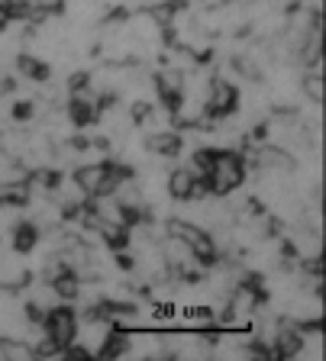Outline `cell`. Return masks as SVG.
I'll return each mask as SVG.
<instances>
[{
    "label": "cell",
    "mask_w": 326,
    "mask_h": 361,
    "mask_svg": "<svg viewBox=\"0 0 326 361\" xmlns=\"http://www.w3.org/2000/svg\"><path fill=\"white\" fill-rule=\"evenodd\" d=\"M152 81H155V97H159V104L165 106L168 113H175L184 100V71L181 68H162Z\"/></svg>",
    "instance_id": "8992f818"
},
{
    "label": "cell",
    "mask_w": 326,
    "mask_h": 361,
    "mask_svg": "<svg viewBox=\"0 0 326 361\" xmlns=\"http://www.w3.org/2000/svg\"><path fill=\"white\" fill-rule=\"evenodd\" d=\"M194 178H198V174L191 171V168H175V171H168V174H165V190H168V197H175V200H188Z\"/></svg>",
    "instance_id": "8fae6325"
},
{
    "label": "cell",
    "mask_w": 326,
    "mask_h": 361,
    "mask_svg": "<svg viewBox=\"0 0 326 361\" xmlns=\"http://www.w3.org/2000/svg\"><path fill=\"white\" fill-rule=\"evenodd\" d=\"M143 145H145V152H152V155H159V158H175L184 149V139L178 129H155V133L145 135Z\"/></svg>",
    "instance_id": "ba28073f"
},
{
    "label": "cell",
    "mask_w": 326,
    "mask_h": 361,
    "mask_svg": "<svg viewBox=\"0 0 326 361\" xmlns=\"http://www.w3.org/2000/svg\"><path fill=\"white\" fill-rule=\"evenodd\" d=\"M68 87H71V94L87 90V87H91V75H87V71H71V75H68Z\"/></svg>",
    "instance_id": "9a60e30c"
},
{
    "label": "cell",
    "mask_w": 326,
    "mask_h": 361,
    "mask_svg": "<svg viewBox=\"0 0 326 361\" xmlns=\"http://www.w3.org/2000/svg\"><path fill=\"white\" fill-rule=\"evenodd\" d=\"M10 229H13V252L16 255H30L32 248L39 245V239H42V235H39V226L30 223V219H26V223H13Z\"/></svg>",
    "instance_id": "30bf717a"
},
{
    "label": "cell",
    "mask_w": 326,
    "mask_h": 361,
    "mask_svg": "<svg viewBox=\"0 0 326 361\" xmlns=\"http://www.w3.org/2000/svg\"><path fill=\"white\" fill-rule=\"evenodd\" d=\"M10 116H13L16 123L32 120V116H36V104H32V100H16L13 110H10Z\"/></svg>",
    "instance_id": "5bb4252c"
},
{
    "label": "cell",
    "mask_w": 326,
    "mask_h": 361,
    "mask_svg": "<svg viewBox=\"0 0 326 361\" xmlns=\"http://www.w3.org/2000/svg\"><path fill=\"white\" fill-rule=\"evenodd\" d=\"M39 326H42V336H46L49 342H55V345L65 352V345H71V342L78 338V326L81 323H78L75 310L61 303V307H49Z\"/></svg>",
    "instance_id": "277c9868"
},
{
    "label": "cell",
    "mask_w": 326,
    "mask_h": 361,
    "mask_svg": "<svg viewBox=\"0 0 326 361\" xmlns=\"http://www.w3.org/2000/svg\"><path fill=\"white\" fill-rule=\"evenodd\" d=\"M0 358L7 361H30L32 358V348L26 338H16V336H4L0 338Z\"/></svg>",
    "instance_id": "7c38bea8"
},
{
    "label": "cell",
    "mask_w": 326,
    "mask_h": 361,
    "mask_svg": "<svg viewBox=\"0 0 326 361\" xmlns=\"http://www.w3.org/2000/svg\"><path fill=\"white\" fill-rule=\"evenodd\" d=\"M165 235H178L184 245L194 252V262L200 268H217V242L213 235H207L198 223H188V219H168L165 223Z\"/></svg>",
    "instance_id": "7a4b0ae2"
},
{
    "label": "cell",
    "mask_w": 326,
    "mask_h": 361,
    "mask_svg": "<svg viewBox=\"0 0 326 361\" xmlns=\"http://www.w3.org/2000/svg\"><path fill=\"white\" fill-rule=\"evenodd\" d=\"M303 94L313 100V106L323 104V75H320V68H310L307 75H303Z\"/></svg>",
    "instance_id": "4fadbf2b"
},
{
    "label": "cell",
    "mask_w": 326,
    "mask_h": 361,
    "mask_svg": "<svg viewBox=\"0 0 326 361\" xmlns=\"http://www.w3.org/2000/svg\"><path fill=\"white\" fill-rule=\"evenodd\" d=\"M65 106H68V110H65V116H68V123L75 129H87V126H94V123L100 120V110H97V104L87 97V90L71 94V100Z\"/></svg>",
    "instance_id": "52a82bcc"
},
{
    "label": "cell",
    "mask_w": 326,
    "mask_h": 361,
    "mask_svg": "<svg viewBox=\"0 0 326 361\" xmlns=\"http://www.w3.org/2000/svg\"><path fill=\"white\" fill-rule=\"evenodd\" d=\"M16 71H20L23 81H30V84H46L49 78H52V65L36 59V55H30V52L16 55Z\"/></svg>",
    "instance_id": "9c48e42d"
},
{
    "label": "cell",
    "mask_w": 326,
    "mask_h": 361,
    "mask_svg": "<svg viewBox=\"0 0 326 361\" xmlns=\"http://www.w3.org/2000/svg\"><path fill=\"white\" fill-rule=\"evenodd\" d=\"M220 4H229V0H220Z\"/></svg>",
    "instance_id": "2e32d148"
},
{
    "label": "cell",
    "mask_w": 326,
    "mask_h": 361,
    "mask_svg": "<svg viewBox=\"0 0 326 361\" xmlns=\"http://www.w3.org/2000/svg\"><path fill=\"white\" fill-rule=\"evenodd\" d=\"M246 168H252V171H258V174H291L294 171V158H291L288 149H281V145L258 142L255 149H252Z\"/></svg>",
    "instance_id": "5b68a950"
},
{
    "label": "cell",
    "mask_w": 326,
    "mask_h": 361,
    "mask_svg": "<svg viewBox=\"0 0 326 361\" xmlns=\"http://www.w3.org/2000/svg\"><path fill=\"white\" fill-rule=\"evenodd\" d=\"M210 197H229L243 188L246 180V158L239 149H213L210 168L204 171Z\"/></svg>",
    "instance_id": "6da1fadb"
},
{
    "label": "cell",
    "mask_w": 326,
    "mask_h": 361,
    "mask_svg": "<svg viewBox=\"0 0 326 361\" xmlns=\"http://www.w3.org/2000/svg\"><path fill=\"white\" fill-rule=\"evenodd\" d=\"M236 110H239V87L233 81H223V78H210L204 97V116L210 123H223L236 116Z\"/></svg>",
    "instance_id": "3957f363"
}]
</instances>
